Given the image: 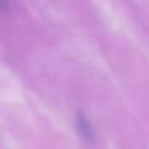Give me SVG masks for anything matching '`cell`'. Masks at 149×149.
<instances>
[{"label":"cell","instance_id":"7a4b0ae2","mask_svg":"<svg viewBox=\"0 0 149 149\" xmlns=\"http://www.w3.org/2000/svg\"><path fill=\"white\" fill-rule=\"evenodd\" d=\"M4 9H6V1L0 0V10H4Z\"/></svg>","mask_w":149,"mask_h":149},{"label":"cell","instance_id":"6da1fadb","mask_svg":"<svg viewBox=\"0 0 149 149\" xmlns=\"http://www.w3.org/2000/svg\"><path fill=\"white\" fill-rule=\"evenodd\" d=\"M77 129L81 133V136H84L86 139L93 138V127L83 114H78V117H77Z\"/></svg>","mask_w":149,"mask_h":149}]
</instances>
